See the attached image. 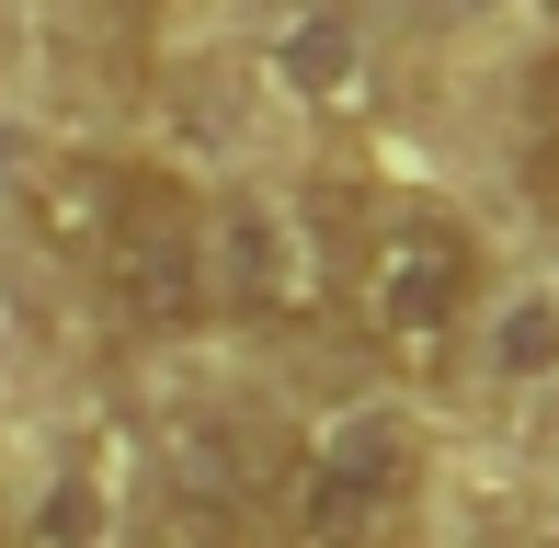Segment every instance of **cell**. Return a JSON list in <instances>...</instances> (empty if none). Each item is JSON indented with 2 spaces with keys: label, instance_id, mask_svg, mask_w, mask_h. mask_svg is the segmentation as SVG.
<instances>
[{
  "label": "cell",
  "instance_id": "7",
  "mask_svg": "<svg viewBox=\"0 0 559 548\" xmlns=\"http://www.w3.org/2000/svg\"><path fill=\"white\" fill-rule=\"evenodd\" d=\"M23 548H115V503L92 468H58L46 480V503L23 514Z\"/></svg>",
  "mask_w": 559,
  "mask_h": 548
},
{
  "label": "cell",
  "instance_id": "5",
  "mask_svg": "<svg viewBox=\"0 0 559 548\" xmlns=\"http://www.w3.org/2000/svg\"><path fill=\"white\" fill-rule=\"evenodd\" d=\"M126 171H138V160H115V148H46V160L23 171V229H35V252H58V263L92 274L104 240H115Z\"/></svg>",
  "mask_w": 559,
  "mask_h": 548
},
{
  "label": "cell",
  "instance_id": "11",
  "mask_svg": "<svg viewBox=\"0 0 559 548\" xmlns=\"http://www.w3.org/2000/svg\"><path fill=\"white\" fill-rule=\"evenodd\" d=\"M548 548H559V537H548Z\"/></svg>",
  "mask_w": 559,
  "mask_h": 548
},
{
  "label": "cell",
  "instance_id": "2",
  "mask_svg": "<svg viewBox=\"0 0 559 548\" xmlns=\"http://www.w3.org/2000/svg\"><path fill=\"white\" fill-rule=\"evenodd\" d=\"M423 503V434L389 401H343L286 434L274 480V548H389Z\"/></svg>",
  "mask_w": 559,
  "mask_h": 548
},
{
  "label": "cell",
  "instance_id": "9",
  "mask_svg": "<svg viewBox=\"0 0 559 548\" xmlns=\"http://www.w3.org/2000/svg\"><path fill=\"white\" fill-rule=\"evenodd\" d=\"M525 194L559 206V69L537 81V115H525Z\"/></svg>",
  "mask_w": 559,
  "mask_h": 548
},
{
  "label": "cell",
  "instance_id": "3",
  "mask_svg": "<svg viewBox=\"0 0 559 548\" xmlns=\"http://www.w3.org/2000/svg\"><path fill=\"white\" fill-rule=\"evenodd\" d=\"M104 309L126 320L138 343H183L217 320V286H206V194L171 183V171H126V206H115V240L92 263Z\"/></svg>",
  "mask_w": 559,
  "mask_h": 548
},
{
  "label": "cell",
  "instance_id": "8",
  "mask_svg": "<svg viewBox=\"0 0 559 548\" xmlns=\"http://www.w3.org/2000/svg\"><path fill=\"white\" fill-rule=\"evenodd\" d=\"M479 343H491L502 378H548V355H559V309H502V320H479Z\"/></svg>",
  "mask_w": 559,
  "mask_h": 548
},
{
  "label": "cell",
  "instance_id": "4",
  "mask_svg": "<svg viewBox=\"0 0 559 548\" xmlns=\"http://www.w3.org/2000/svg\"><path fill=\"white\" fill-rule=\"evenodd\" d=\"M206 286L217 320H251V332H309L320 297H332V263H320L309 217L263 183H228L206 194Z\"/></svg>",
  "mask_w": 559,
  "mask_h": 548
},
{
  "label": "cell",
  "instance_id": "6",
  "mask_svg": "<svg viewBox=\"0 0 559 548\" xmlns=\"http://www.w3.org/2000/svg\"><path fill=\"white\" fill-rule=\"evenodd\" d=\"M274 69H286V81H297V104H320V115H366V104H377L366 35H354L343 12H297L286 35H274Z\"/></svg>",
  "mask_w": 559,
  "mask_h": 548
},
{
  "label": "cell",
  "instance_id": "1",
  "mask_svg": "<svg viewBox=\"0 0 559 548\" xmlns=\"http://www.w3.org/2000/svg\"><path fill=\"white\" fill-rule=\"evenodd\" d=\"M332 286H343L354 332H366V355L412 389L456 378L479 320H491V252H479V229L445 194H377V206H354Z\"/></svg>",
  "mask_w": 559,
  "mask_h": 548
},
{
  "label": "cell",
  "instance_id": "10",
  "mask_svg": "<svg viewBox=\"0 0 559 548\" xmlns=\"http://www.w3.org/2000/svg\"><path fill=\"white\" fill-rule=\"evenodd\" d=\"M548 12H559V0H548Z\"/></svg>",
  "mask_w": 559,
  "mask_h": 548
}]
</instances>
